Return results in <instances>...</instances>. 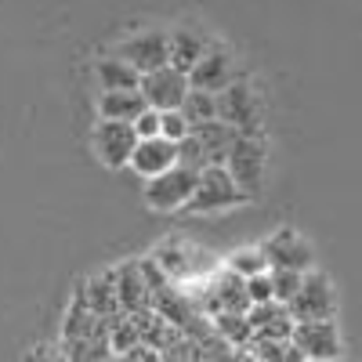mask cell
I'll use <instances>...</instances> for the list:
<instances>
[{
	"instance_id": "obj_21",
	"label": "cell",
	"mask_w": 362,
	"mask_h": 362,
	"mask_svg": "<svg viewBox=\"0 0 362 362\" xmlns=\"http://www.w3.org/2000/svg\"><path fill=\"white\" fill-rule=\"evenodd\" d=\"M181 112L189 116V124H203V119H214L218 116V95L214 90H203V87H189L185 102H181Z\"/></svg>"
},
{
	"instance_id": "obj_10",
	"label": "cell",
	"mask_w": 362,
	"mask_h": 362,
	"mask_svg": "<svg viewBox=\"0 0 362 362\" xmlns=\"http://www.w3.org/2000/svg\"><path fill=\"white\" fill-rule=\"evenodd\" d=\"M218 116L232 124L239 134H257V98L247 83H228L218 90Z\"/></svg>"
},
{
	"instance_id": "obj_5",
	"label": "cell",
	"mask_w": 362,
	"mask_h": 362,
	"mask_svg": "<svg viewBox=\"0 0 362 362\" xmlns=\"http://www.w3.org/2000/svg\"><path fill=\"white\" fill-rule=\"evenodd\" d=\"M153 257L160 261V268L167 272V276H170L174 283H185V279H206L210 272H214V264H218L214 257L199 254V250H196V247H189V243H177V239L163 243Z\"/></svg>"
},
{
	"instance_id": "obj_12",
	"label": "cell",
	"mask_w": 362,
	"mask_h": 362,
	"mask_svg": "<svg viewBox=\"0 0 362 362\" xmlns=\"http://www.w3.org/2000/svg\"><path fill=\"white\" fill-rule=\"evenodd\" d=\"M174 163H177V141H170L167 134L138 138L134 156H131V170H138L141 177H156V174L170 170Z\"/></svg>"
},
{
	"instance_id": "obj_15",
	"label": "cell",
	"mask_w": 362,
	"mask_h": 362,
	"mask_svg": "<svg viewBox=\"0 0 362 362\" xmlns=\"http://www.w3.org/2000/svg\"><path fill=\"white\" fill-rule=\"evenodd\" d=\"M189 83L192 87H203V90H225L232 83V62H228V54L221 51H206L199 62L189 69Z\"/></svg>"
},
{
	"instance_id": "obj_18",
	"label": "cell",
	"mask_w": 362,
	"mask_h": 362,
	"mask_svg": "<svg viewBox=\"0 0 362 362\" xmlns=\"http://www.w3.org/2000/svg\"><path fill=\"white\" fill-rule=\"evenodd\" d=\"M98 83H102V90H134V87H141V73L127 58L112 54V58H98Z\"/></svg>"
},
{
	"instance_id": "obj_26",
	"label": "cell",
	"mask_w": 362,
	"mask_h": 362,
	"mask_svg": "<svg viewBox=\"0 0 362 362\" xmlns=\"http://www.w3.org/2000/svg\"><path fill=\"white\" fill-rule=\"evenodd\" d=\"M247 293H250L254 305H261V300H276V290H272V268L257 272V276H247Z\"/></svg>"
},
{
	"instance_id": "obj_22",
	"label": "cell",
	"mask_w": 362,
	"mask_h": 362,
	"mask_svg": "<svg viewBox=\"0 0 362 362\" xmlns=\"http://www.w3.org/2000/svg\"><path fill=\"white\" fill-rule=\"evenodd\" d=\"M300 283H305V272H297V268H272V290H276V300H283V305L293 300Z\"/></svg>"
},
{
	"instance_id": "obj_24",
	"label": "cell",
	"mask_w": 362,
	"mask_h": 362,
	"mask_svg": "<svg viewBox=\"0 0 362 362\" xmlns=\"http://www.w3.org/2000/svg\"><path fill=\"white\" fill-rule=\"evenodd\" d=\"M177 163L196 167V170L210 167V160H206V153H203V145H199L196 134H189V138H181V141H177Z\"/></svg>"
},
{
	"instance_id": "obj_27",
	"label": "cell",
	"mask_w": 362,
	"mask_h": 362,
	"mask_svg": "<svg viewBox=\"0 0 362 362\" xmlns=\"http://www.w3.org/2000/svg\"><path fill=\"white\" fill-rule=\"evenodd\" d=\"M134 131H138V138H156V134H163V112L148 105V109L134 119Z\"/></svg>"
},
{
	"instance_id": "obj_16",
	"label": "cell",
	"mask_w": 362,
	"mask_h": 362,
	"mask_svg": "<svg viewBox=\"0 0 362 362\" xmlns=\"http://www.w3.org/2000/svg\"><path fill=\"white\" fill-rule=\"evenodd\" d=\"M148 109V98L141 95V87L134 90H102V98H98V112L105 119H134Z\"/></svg>"
},
{
	"instance_id": "obj_7",
	"label": "cell",
	"mask_w": 362,
	"mask_h": 362,
	"mask_svg": "<svg viewBox=\"0 0 362 362\" xmlns=\"http://www.w3.org/2000/svg\"><path fill=\"white\" fill-rule=\"evenodd\" d=\"M119 58H127L138 73H153L160 66H170V33L145 29L138 37H127L119 44Z\"/></svg>"
},
{
	"instance_id": "obj_19",
	"label": "cell",
	"mask_w": 362,
	"mask_h": 362,
	"mask_svg": "<svg viewBox=\"0 0 362 362\" xmlns=\"http://www.w3.org/2000/svg\"><path fill=\"white\" fill-rule=\"evenodd\" d=\"M203 54H206V47L192 29H174L170 33V66H177L181 73H189Z\"/></svg>"
},
{
	"instance_id": "obj_3",
	"label": "cell",
	"mask_w": 362,
	"mask_h": 362,
	"mask_svg": "<svg viewBox=\"0 0 362 362\" xmlns=\"http://www.w3.org/2000/svg\"><path fill=\"white\" fill-rule=\"evenodd\" d=\"M134 145H138V131L131 119H98L95 127V153L105 167H131L134 156Z\"/></svg>"
},
{
	"instance_id": "obj_4",
	"label": "cell",
	"mask_w": 362,
	"mask_h": 362,
	"mask_svg": "<svg viewBox=\"0 0 362 362\" xmlns=\"http://www.w3.org/2000/svg\"><path fill=\"white\" fill-rule=\"evenodd\" d=\"M334 308H337V297H334V286L322 272H305V283L293 293L290 300V315L300 322V319H334Z\"/></svg>"
},
{
	"instance_id": "obj_23",
	"label": "cell",
	"mask_w": 362,
	"mask_h": 362,
	"mask_svg": "<svg viewBox=\"0 0 362 362\" xmlns=\"http://www.w3.org/2000/svg\"><path fill=\"white\" fill-rule=\"evenodd\" d=\"M228 268H235L239 276H257V272H268L272 264H268V257H264V250H261V247H247V250L232 254Z\"/></svg>"
},
{
	"instance_id": "obj_9",
	"label": "cell",
	"mask_w": 362,
	"mask_h": 362,
	"mask_svg": "<svg viewBox=\"0 0 362 362\" xmlns=\"http://www.w3.org/2000/svg\"><path fill=\"white\" fill-rule=\"evenodd\" d=\"M293 344L305 351V358H341V334L334 319H300L293 326Z\"/></svg>"
},
{
	"instance_id": "obj_17",
	"label": "cell",
	"mask_w": 362,
	"mask_h": 362,
	"mask_svg": "<svg viewBox=\"0 0 362 362\" xmlns=\"http://www.w3.org/2000/svg\"><path fill=\"white\" fill-rule=\"evenodd\" d=\"M87 283V305L95 315H116L124 312L119 308V286H116V268L102 272V276H90Z\"/></svg>"
},
{
	"instance_id": "obj_6",
	"label": "cell",
	"mask_w": 362,
	"mask_h": 362,
	"mask_svg": "<svg viewBox=\"0 0 362 362\" xmlns=\"http://www.w3.org/2000/svg\"><path fill=\"white\" fill-rule=\"evenodd\" d=\"M189 73H181L177 66H160L153 73H141V95L148 98L153 109H181L189 95Z\"/></svg>"
},
{
	"instance_id": "obj_2",
	"label": "cell",
	"mask_w": 362,
	"mask_h": 362,
	"mask_svg": "<svg viewBox=\"0 0 362 362\" xmlns=\"http://www.w3.org/2000/svg\"><path fill=\"white\" fill-rule=\"evenodd\" d=\"M196 185H199V170L196 167H185V163H174L170 170L148 177L145 203L153 206V210H177V206H185L192 199Z\"/></svg>"
},
{
	"instance_id": "obj_11",
	"label": "cell",
	"mask_w": 362,
	"mask_h": 362,
	"mask_svg": "<svg viewBox=\"0 0 362 362\" xmlns=\"http://www.w3.org/2000/svg\"><path fill=\"white\" fill-rule=\"evenodd\" d=\"M264 257L272 268H297V272H308L312 268V247H308V239H300L293 228H283L276 232L272 239H264L261 243Z\"/></svg>"
},
{
	"instance_id": "obj_13",
	"label": "cell",
	"mask_w": 362,
	"mask_h": 362,
	"mask_svg": "<svg viewBox=\"0 0 362 362\" xmlns=\"http://www.w3.org/2000/svg\"><path fill=\"white\" fill-rule=\"evenodd\" d=\"M116 286H119V308H124V312L153 308V293H148V283H145L141 261H127V264H119V268H116Z\"/></svg>"
},
{
	"instance_id": "obj_25",
	"label": "cell",
	"mask_w": 362,
	"mask_h": 362,
	"mask_svg": "<svg viewBox=\"0 0 362 362\" xmlns=\"http://www.w3.org/2000/svg\"><path fill=\"white\" fill-rule=\"evenodd\" d=\"M163 134L170 141H181V138H189L192 134V124H189V116L181 112V109H163Z\"/></svg>"
},
{
	"instance_id": "obj_20",
	"label": "cell",
	"mask_w": 362,
	"mask_h": 362,
	"mask_svg": "<svg viewBox=\"0 0 362 362\" xmlns=\"http://www.w3.org/2000/svg\"><path fill=\"white\" fill-rule=\"evenodd\" d=\"M210 322H214V329L228 344H235V348H247L254 341V326H250V315L247 312H218Z\"/></svg>"
},
{
	"instance_id": "obj_1",
	"label": "cell",
	"mask_w": 362,
	"mask_h": 362,
	"mask_svg": "<svg viewBox=\"0 0 362 362\" xmlns=\"http://www.w3.org/2000/svg\"><path fill=\"white\" fill-rule=\"evenodd\" d=\"M247 199H250V192L239 189V181L232 177V170L225 163H210L199 170V185H196L192 199L185 203V210L189 214H218V210L239 206Z\"/></svg>"
},
{
	"instance_id": "obj_8",
	"label": "cell",
	"mask_w": 362,
	"mask_h": 362,
	"mask_svg": "<svg viewBox=\"0 0 362 362\" xmlns=\"http://www.w3.org/2000/svg\"><path fill=\"white\" fill-rule=\"evenodd\" d=\"M225 167L239 181V189H247L254 196L261 189V177H264V148H261L257 134H239L228 160H225Z\"/></svg>"
},
{
	"instance_id": "obj_14",
	"label": "cell",
	"mask_w": 362,
	"mask_h": 362,
	"mask_svg": "<svg viewBox=\"0 0 362 362\" xmlns=\"http://www.w3.org/2000/svg\"><path fill=\"white\" fill-rule=\"evenodd\" d=\"M192 134L199 138V145H203V153H206V160H210V163H225V160H228V153H232V145H235V138H239V131H235L232 124H225L221 116L196 124V127H192Z\"/></svg>"
}]
</instances>
